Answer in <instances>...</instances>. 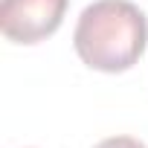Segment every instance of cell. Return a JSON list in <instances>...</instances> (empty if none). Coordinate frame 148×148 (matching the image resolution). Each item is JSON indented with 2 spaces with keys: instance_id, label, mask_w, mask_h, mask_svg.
<instances>
[{
  "instance_id": "7a4b0ae2",
  "label": "cell",
  "mask_w": 148,
  "mask_h": 148,
  "mask_svg": "<svg viewBox=\"0 0 148 148\" xmlns=\"http://www.w3.org/2000/svg\"><path fill=\"white\" fill-rule=\"evenodd\" d=\"M70 0H3L0 29L12 44H41L58 32Z\"/></svg>"
},
{
  "instance_id": "3957f363",
  "label": "cell",
  "mask_w": 148,
  "mask_h": 148,
  "mask_svg": "<svg viewBox=\"0 0 148 148\" xmlns=\"http://www.w3.org/2000/svg\"><path fill=\"white\" fill-rule=\"evenodd\" d=\"M96 148H148V145H142V142L134 139V136H108V139H102Z\"/></svg>"
},
{
  "instance_id": "6da1fadb",
  "label": "cell",
  "mask_w": 148,
  "mask_h": 148,
  "mask_svg": "<svg viewBox=\"0 0 148 148\" xmlns=\"http://www.w3.org/2000/svg\"><path fill=\"white\" fill-rule=\"evenodd\" d=\"M73 47L90 70L125 73L148 47V18L131 0H96L79 15Z\"/></svg>"
}]
</instances>
